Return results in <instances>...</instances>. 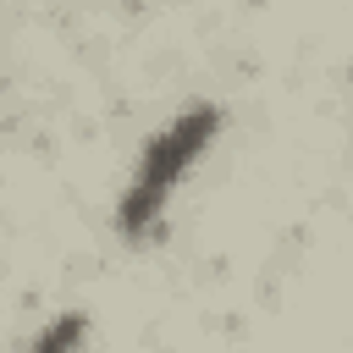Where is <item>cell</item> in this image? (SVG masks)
I'll return each instance as SVG.
<instances>
[{"instance_id":"1","label":"cell","mask_w":353,"mask_h":353,"mask_svg":"<svg viewBox=\"0 0 353 353\" xmlns=\"http://www.w3.org/2000/svg\"><path fill=\"white\" fill-rule=\"evenodd\" d=\"M221 127H226V110H221L215 99H199V105L176 110L171 121H160V127L149 132V143H143V154L132 160V176H127V188H121V199H116V232H121V243L154 237V226L165 221L176 188H182V182L193 176V165L210 154V143H215Z\"/></svg>"},{"instance_id":"2","label":"cell","mask_w":353,"mask_h":353,"mask_svg":"<svg viewBox=\"0 0 353 353\" xmlns=\"http://www.w3.org/2000/svg\"><path fill=\"white\" fill-rule=\"evenodd\" d=\"M83 331H88V325H83V314H66L61 325L39 331V336H33V347H44V353H55V347H77V342H83Z\"/></svg>"}]
</instances>
